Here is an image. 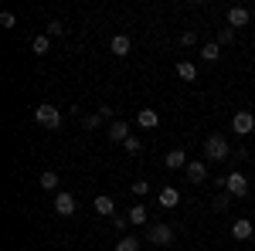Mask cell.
I'll return each instance as SVG.
<instances>
[{
  "label": "cell",
  "instance_id": "cell-1",
  "mask_svg": "<svg viewBox=\"0 0 255 251\" xmlns=\"http://www.w3.org/2000/svg\"><path fill=\"white\" fill-rule=\"evenodd\" d=\"M228 156H232V146H228L225 136L211 133L204 139V160H208V163H221V160H228Z\"/></svg>",
  "mask_w": 255,
  "mask_h": 251
},
{
  "label": "cell",
  "instance_id": "cell-2",
  "mask_svg": "<svg viewBox=\"0 0 255 251\" xmlns=\"http://www.w3.org/2000/svg\"><path fill=\"white\" fill-rule=\"evenodd\" d=\"M34 119H38V126H44V129H58V126H61V109L44 102V105L34 109Z\"/></svg>",
  "mask_w": 255,
  "mask_h": 251
},
{
  "label": "cell",
  "instance_id": "cell-3",
  "mask_svg": "<svg viewBox=\"0 0 255 251\" xmlns=\"http://www.w3.org/2000/svg\"><path fill=\"white\" fill-rule=\"evenodd\" d=\"M232 129H235L238 136H249V133L255 129V116L249 112V109H238L235 119H232Z\"/></svg>",
  "mask_w": 255,
  "mask_h": 251
},
{
  "label": "cell",
  "instance_id": "cell-4",
  "mask_svg": "<svg viewBox=\"0 0 255 251\" xmlns=\"http://www.w3.org/2000/svg\"><path fill=\"white\" fill-rule=\"evenodd\" d=\"M146 238H150L153 245H170V241H174V228H170V224H150Z\"/></svg>",
  "mask_w": 255,
  "mask_h": 251
},
{
  "label": "cell",
  "instance_id": "cell-5",
  "mask_svg": "<svg viewBox=\"0 0 255 251\" xmlns=\"http://www.w3.org/2000/svg\"><path fill=\"white\" fill-rule=\"evenodd\" d=\"M55 214L58 217H72L75 214V197L68 190H58V197H55Z\"/></svg>",
  "mask_w": 255,
  "mask_h": 251
},
{
  "label": "cell",
  "instance_id": "cell-6",
  "mask_svg": "<svg viewBox=\"0 0 255 251\" xmlns=\"http://www.w3.org/2000/svg\"><path fill=\"white\" fill-rule=\"evenodd\" d=\"M184 173H187L191 183H204V180H208V163H204V160H191Z\"/></svg>",
  "mask_w": 255,
  "mask_h": 251
},
{
  "label": "cell",
  "instance_id": "cell-7",
  "mask_svg": "<svg viewBox=\"0 0 255 251\" xmlns=\"http://www.w3.org/2000/svg\"><path fill=\"white\" fill-rule=\"evenodd\" d=\"M252 234H255V224L249 217H238L235 224H232V238H235V241H249Z\"/></svg>",
  "mask_w": 255,
  "mask_h": 251
},
{
  "label": "cell",
  "instance_id": "cell-8",
  "mask_svg": "<svg viewBox=\"0 0 255 251\" xmlns=\"http://www.w3.org/2000/svg\"><path fill=\"white\" fill-rule=\"evenodd\" d=\"M225 190L232 193V197H245L249 193V180H245V173H228V187Z\"/></svg>",
  "mask_w": 255,
  "mask_h": 251
},
{
  "label": "cell",
  "instance_id": "cell-9",
  "mask_svg": "<svg viewBox=\"0 0 255 251\" xmlns=\"http://www.w3.org/2000/svg\"><path fill=\"white\" fill-rule=\"evenodd\" d=\"M109 139H113V143H126V139H129V126H126V122H123V119H113V122H109Z\"/></svg>",
  "mask_w": 255,
  "mask_h": 251
},
{
  "label": "cell",
  "instance_id": "cell-10",
  "mask_svg": "<svg viewBox=\"0 0 255 251\" xmlns=\"http://www.w3.org/2000/svg\"><path fill=\"white\" fill-rule=\"evenodd\" d=\"M163 163H167V170H187V156H184V150H170V153L163 156Z\"/></svg>",
  "mask_w": 255,
  "mask_h": 251
},
{
  "label": "cell",
  "instance_id": "cell-11",
  "mask_svg": "<svg viewBox=\"0 0 255 251\" xmlns=\"http://www.w3.org/2000/svg\"><path fill=\"white\" fill-rule=\"evenodd\" d=\"M92 207H96V214H102V217H113V214H116V200H113L109 193H99Z\"/></svg>",
  "mask_w": 255,
  "mask_h": 251
},
{
  "label": "cell",
  "instance_id": "cell-12",
  "mask_svg": "<svg viewBox=\"0 0 255 251\" xmlns=\"http://www.w3.org/2000/svg\"><path fill=\"white\" fill-rule=\"evenodd\" d=\"M136 122L143 126V129H157V126H160L157 109H139V112H136Z\"/></svg>",
  "mask_w": 255,
  "mask_h": 251
},
{
  "label": "cell",
  "instance_id": "cell-13",
  "mask_svg": "<svg viewBox=\"0 0 255 251\" xmlns=\"http://www.w3.org/2000/svg\"><path fill=\"white\" fill-rule=\"evenodd\" d=\"M249 20H252V14H249L245 7H232V10H228V27H245Z\"/></svg>",
  "mask_w": 255,
  "mask_h": 251
},
{
  "label": "cell",
  "instance_id": "cell-14",
  "mask_svg": "<svg viewBox=\"0 0 255 251\" xmlns=\"http://www.w3.org/2000/svg\"><path fill=\"white\" fill-rule=\"evenodd\" d=\"M157 200H160V207H177V204H180V190H177V187H163V190L157 193Z\"/></svg>",
  "mask_w": 255,
  "mask_h": 251
},
{
  "label": "cell",
  "instance_id": "cell-15",
  "mask_svg": "<svg viewBox=\"0 0 255 251\" xmlns=\"http://www.w3.org/2000/svg\"><path fill=\"white\" fill-rule=\"evenodd\" d=\"M109 48H113V55H116V58H126V55H129V38H126V34H116Z\"/></svg>",
  "mask_w": 255,
  "mask_h": 251
},
{
  "label": "cell",
  "instance_id": "cell-16",
  "mask_svg": "<svg viewBox=\"0 0 255 251\" xmlns=\"http://www.w3.org/2000/svg\"><path fill=\"white\" fill-rule=\"evenodd\" d=\"M201 58L208 61V65H211V61H218V58H221V44H218V41H208V44L201 48Z\"/></svg>",
  "mask_w": 255,
  "mask_h": 251
},
{
  "label": "cell",
  "instance_id": "cell-17",
  "mask_svg": "<svg viewBox=\"0 0 255 251\" xmlns=\"http://www.w3.org/2000/svg\"><path fill=\"white\" fill-rule=\"evenodd\" d=\"M177 75L184 78V82H197V65L194 61H180L177 65Z\"/></svg>",
  "mask_w": 255,
  "mask_h": 251
},
{
  "label": "cell",
  "instance_id": "cell-18",
  "mask_svg": "<svg viewBox=\"0 0 255 251\" xmlns=\"http://www.w3.org/2000/svg\"><path fill=\"white\" fill-rule=\"evenodd\" d=\"M126 217H129V224H146V207H143V204H136V207H129V214H126Z\"/></svg>",
  "mask_w": 255,
  "mask_h": 251
},
{
  "label": "cell",
  "instance_id": "cell-19",
  "mask_svg": "<svg viewBox=\"0 0 255 251\" xmlns=\"http://www.w3.org/2000/svg\"><path fill=\"white\" fill-rule=\"evenodd\" d=\"M41 187H44V190H58V173H55V170H44V173H41Z\"/></svg>",
  "mask_w": 255,
  "mask_h": 251
},
{
  "label": "cell",
  "instance_id": "cell-20",
  "mask_svg": "<svg viewBox=\"0 0 255 251\" xmlns=\"http://www.w3.org/2000/svg\"><path fill=\"white\" fill-rule=\"evenodd\" d=\"M218 44H221V48L235 44V27H221V31H218Z\"/></svg>",
  "mask_w": 255,
  "mask_h": 251
},
{
  "label": "cell",
  "instance_id": "cell-21",
  "mask_svg": "<svg viewBox=\"0 0 255 251\" xmlns=\"http://www.w3.org/2000/svg\"><path fill=\"white\" fill-rule=\"evenodd\" d=\"M113 251H139V241H136V238H123Z\"/></svg>",
  "mask_w": 255,
  "mask_h": 251
},
{
  "label": "cell",
  "instance_id": "cell-22",
  "mask_svg": "<svg viewBox=\"0 0 255 251\" xmlns=\"http://www.w3.org/2000/svg\"><path fill=\"white\" fill-rule=\"evenodd\" d=\"M31 48H34V55H48V34H38Z\"/></svg>",
  "mask_w": 255,
  "mask_h": 251
},
{
  "label": "cell",
  "instance_id": "cell-23",
  "mask_svg": "<svg viewBox=\"0 0 255 251\" xmlns=\"http://www.w3.org/2000/svg\"><path fill=\"white\" fill-rule=\"evenodd\" d=\"M82 126H85V129L92 133V129H99V126H102V116H99V112H92V116H85V119H82Z\"/></svg>",
  "mask_w": 255,
  "mask_h": 251
},
{
  "label": "cell",
  "instance_id": "cell-24",
  "mask_svg": "<svg viewBox=\"0 0 255 251\" xmlns=\"http://www.w3.org/2000/svg\"><path fill=\"white\" fill-rule=\"evenodd\" d=\"M129 193H136V197H146V193H150V183H146V180H136V183L129 187Z\"/></svg>",
  "mask_w": 255,
  "mask_h": 251
},
{
  "label": "cell",
  "instance_id": "cell-25",
  "mask_svg": "<svg viewBox=\"0 0 255 251\" xmlns=\"http://www.w3.org/2000/svg\"><path fill=\"white\" fill-rule=\"evenodd\" d=\"M194 44H197L194 31H184V34H180V48H194Z\"/></svg>",
  "mask_w": 255,
  "mask_h": 251
},
{
  "label": "cell",
  "instance_id": "cell-26",
  "mask_svg": "<svg viewBox=\"0 0 255 251\" xmlns=\"http://www.w3.org/2000/svg\"><path fill=\"white\" fill-rule=\"evenodd\" d=\"M58 34H65V24L61 20H51L48 24V38H58Z\"/></svg>",
  "mask_w": 255,
  "mask_h": 251
},
{
  "label": "cell",
  "instance_id": "cell-27",
  "mask_svg": "<svg viewBox=\"0 0 255 251\" xmlns=\"http://www.w3.org/2000/svg\"><path fill=\"white\" fill-rule=\"evenodd\" d=\"M123 146H126V153H139V150H143V143H139L136 136H129V139H126Z\"/></svg>",
  "mask_w": 255,
  "mask_h": 251
},
{
  "label": "cell",
  "instance_id": "cell-28",
  "mask_svg": "<svg viewBox=\"0 0 255 251\" xmlns=\"http://www.w3.org/2000/svg\"><path fill=\"white\" fill-rule=\"evenodd\" d=\"M228 197H232V193H221V197H215V200H211V207H215V211H225V207H228Z\"/></svg>",
  "mask_w": 255,
  "mask_h": 251
},
{
  "label": "cell",
  "instance_id": "cell-29",
  "mask_svg": "<svg viewBox=\"0 0 255 251\" xmlns=\"http://www.w3.org/2000/svg\"><path fill=\"white\" fill-rule=\"evenodd\" d=\"M0 24H3V27H14L17 20H14V14H10V10H3V14H0Z\"/></svg>",
  "mask_w": 255,
  "mask_h": 251
}]
</instances>
